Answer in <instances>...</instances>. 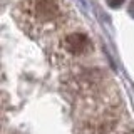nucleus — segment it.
I'll use <instances>...</instances> for the list:
<instances>
[{"label":"nucleus","mask_w":134,"mask_h":134,"mask_svg":"<svg viewBox=\"0 0 134 134\" xmlns=\"http://www.w3.org/2000/svg\"><path fill=\"white\" fill-rule=\"evenodd\" d=\"M62 47L72 55H82L91 49V40L87 35L75 32V34L65 35V39L62 40Z\"/></svg>","instance_id":"f03ea898"},{"label":"nucleus","mask_w":134,"mask_h":134,"mask_svg":"<svg viewBox=\"0 0 134 134\" xmlns=\"http://www.w3.org/2000/svg\"><path fill=\"white\" fill-rule=\"evenodd\" d=\"M122 3H124V0H107V5H109V7H112V8L121 7Z\"/></svg>","instance_id":"7ed1b4c3"},{"label":"nucleus","mask_w":134,"mask_h":134,"mask_svg":"<svg viewBox=\"0 0 134 134\" xmlns=\"http://www.w3.org/2000/svg\"><path fill=\"white\" fill-rule=\"evenodd\" d=\"M129 14H131V15L134 17V0L131 2V5H129Z\"/></svg>","instance_id":"20e7f679"},{"label":"nucleus","mask_w":134,"mask_h":134,"mask_svg":"<svg viewBox=\"0 0 134 134\" xmlns=\"http://www.w3.org/2000/svg\"><path fill=\"white\" fill-rule=\"evenodd\" d=\"M126 134H132V132H126Z\"/></svg>","instance_id":"39448f33"},{"label":"nucleus","mask_w":134,"mask_h":134,"mask_svg":"<svg viewBox=\"0 0 134 134\" xmlns=\"http://www.w3.org/2000/svg\"><path fill=\"white\" fill-rule=\"evenodd\" d=\"M22 8H25L24 12H27V15H30L40 24L54 22L60 15V8L55 0H27Z\"/></svg>","instance_id":"f257e3e1"}]
</instances>
